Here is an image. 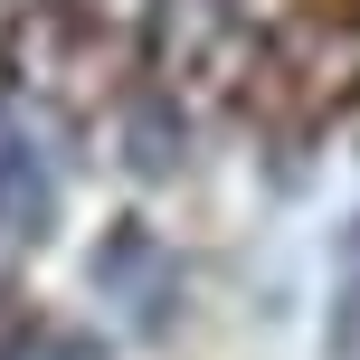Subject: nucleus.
Wrapping results in <instances>:
<instances>
[{"instance_id": "f257e3e1", "label": "nucleus", "mask_w": 360, "mask_h": 360, "mask_svg": "<svg viewBox=\"0 0 360 360\" xmlns=\"http://www.w3.org/2000/svg\"><path fill=\"white\" fill-rule=\"evenodd\" d=\"M38 218H48V171H38L29 152H0V228L38 237Z\"/></svg>"}]
</instances>
